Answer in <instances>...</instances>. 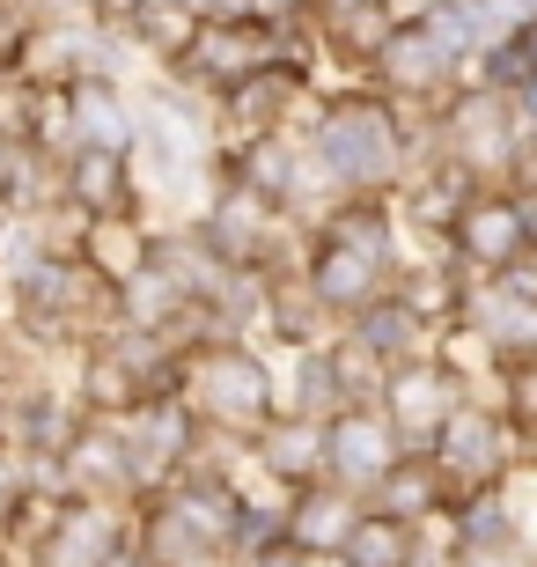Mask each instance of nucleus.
<instances>
[{
  "label": "nucleus",
  "mask_w": 537,
  "mask_h": 567,
  "mask_svg": "<svg viewBox=\"0 0 537 567\" xmlns=\"http://www.w3.org/2000/svg\"><path fill=\"white\" fill-rule=\"evenodd\" d=\"M347 560L353 567H405V530L397 524H361L347 538Z\"/></svg>",
  "instance_id": "1"
},
{
  "label": "nucleus",
  "mask_w": 537,
  "mask_h": 567,
  "mask_svg": "<svg viewBox=\"0 0 537 567\" xmlns=\"http://www.w3.org/2000/svg\"><path fill=\"white\" fill-rule=\"evenodd\" d=\"M383 155H391V147H383V133H375L369 118H361V126H339V133H331V163H361V169H383Z\"/></svg>",
  "instance_id": "2"
}]
</instances>
